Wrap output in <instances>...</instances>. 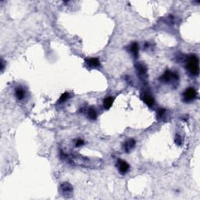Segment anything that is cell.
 Wrapping results in <instances>:
<instances>
[{"label":"cell","mask_w":200,"mask_h":200,"mask_svg":"<svg viewBox=\"0 0 200 200\" xmlns=\"http://www.w3.org/2000/svg\"><path fill=\"white\" fill-rule=\"evenodd\" d=\"M186 68L192 76H198L199 74V63L196 55H190L187 59Z\"/></svg>","instance_id":"cell-1"},{"label":"cell","mask_w":200,"mask_h":200,"mask_svg":"<svg viewBox=\"0 0 200 200\" xmlns=\"http://www.w3.org/2000/svg\"><path fill=\"white\" fill-rule=\"evenodd\" d=\"M160 80L163 83H169L171 81H177L179 80V76L175 72H172V71L167 70L164 72V74L160 77Z\"/></svg>","instance_id":"cell-2"},{"label":"cell","mask_w":200,"mask_h":200,"mask_svg":"<svg viewBox=\"0 0 200 200\" xmlns=\"http://www.w3.org/2000/svg\"><path fill=\"white\" fill-rule=\"evenodd\" d=\"M197 97V91L194 88H187L183 93V100L185 103H190L195 100Z\"/></svg>","instance_id":"cell-3"},{"label":"cell","mask_w":200,"mask_h":200,"mask_svg":"<svg viewBox=\"0 0 200 200\" xmlns=\"http://www.w3.org/2000/svg\"><path fill=\"white\" fill-rule=\"evenodd\" d=\"M60 189L62 195H63V196H70V195L72 194V192H73V187H72V185L70 183H68V182H64V183L62 184V185H60Z\"/></svg>","instance_id":"cell-4"},{"label":"cell","mask_w":200,"mask_h":200,"mask_svg":"<svg viewBox=\"0 0 200 200\" xmlns=\"http://www.w3.org/2000/svg\"><path fill=\"white\" fill-rule=\"evenodd\" d=\"M117 167L121 174H125L128 172L130 169V165L125 160H118L117 163Z\"/></svg>","instance_id":"cell-5"},{"label":"cell","mask_w":200,"mask_h":200,"mask_svg":"<svg viewBox=\"0 0 200 200\" xmlns=\"http://www.w3.org/2000/svg\"><path fill=\"white\" fill-rule=\"evenodd\" d=\"M136 70L137 74L141 79H145L147 77V68L143 63H138L136 65Z\"/></svg>","instance_id":"cell-6"},{"label":"cell","mask_w":200,"mask_h":200,"mask_svg":"<svg viewBox=\"0 0 200 200\" xmlns=\"http://www.w3.org/2000/svg\"><path fill=\"white\" fill-rule=\"evenodd\" d=\"M136 142L134 138H130L126 141L123 144V149L124 152H130L134 147H135Z\"/></svg>","instance_id":"cell-7"},{"label":"cell","mask_w":200,"mask_h":200,"mask_svg":"<svg viewBox=\"0 0 200 200\" xmlns=\"http://www.w3.org/2000/svg\"><path fill=\"white\" fill-rule=\"evenodd\" d=\"M85 64L88 68H96L100 66V61L98 58H88L85 60Z\"/></svg>","instance_id":"cell-8"},{"label":"cell","mask_w":200,"mask_h":200,"mask_svg":"<svg viewBox=\"0 0 200 200\" xmlns=\"http://www.w3.org/2000/svg\"><path fill=\"white\" fill-rule=\"evenodd\" d=\"M142 101L149 107H151L154 104V99L149 93H143L142 94Z\"/></svg>","instance_id":"cell-9"},{"label":"cell","mask_w":200,"mask_h":200,"mask_svg":"<svg viewBox=\"0 0 200 200\" xmlns=\"http://www.w3.org/2000/svg\"><path fill=\"white\" fill-rule=\"evenodd\" d=\"M86 116L89 120L95 121L97 118V112L93 107H90L86 109Z\"/></svg>","instance_id":"cell-10"},{"label":"cell","mask_w":200,"mask_h":200,"mask_svg":"<svg viewBox=\"0 0 200 200\" xmlns=\"http://www.w3.org/2000/svg\"><path fill=\"white\" fill-rule=\"evenodd\" d=\"M128 50H129L130 53L134 56V57H137L138 56V50H139V47H138V43L137 42H133L132 44H131L128 48Z\"/></svg>","instance_id":"cell-11"},{"label":"cell","mask_w":200,"mask_h":200,"mask_svg":"<svg viewBox=\"0 0 200 200\" xmlns=\"http://www.w3.org/2000/svg\"><path fill=\"white\" fill-rule=\"evenodd\" d=\"M15 96L18 100H22L25 97V91L22 87H17L15 89Z\"/></svg>","instance_id":"cell-12"},{"label":"cell","mask_w":200,"mask_h":200,"mask_svg":"<svg viewBox=\"0 0 200 200\" xmlns=\"http://www.w3.org/2000/svg\"><path fill=\"white\" fill-rule=\"evenodd\" d=\"M113 101H114L113 97H111V96H108V97H106V99H104V101H103V106H104L105 109H110L113 103Z\"/></svg>","instance_id":"cell-13"},{"label":"cell","mask_w":200,"mask_h":200,"mask_svg":"<svg viewBox=\"0 0 200 200\" xmlns=\"http://www.w3.org/2000/svg\"><path fill=\"white\" fill-rule=\"evenodd\" d=\"M69 98H70V93L68 92L63 93V94H62V96H60V99H59V103H64V102H66Z\"/></svg>","instance_id":"cell-14"},{"label":"cell","mask_w":200,"mask_h":200,"mask_svg":"<svg viewBox=\"0 0 200 200\" xmlns=\"http://www.w3.org/2000/svg\"><path fill=\"white\" fill-rule=\"evenodd\" d=\"M165 113H166V109L161 108V109H158V111H157V115H158L159 117L162 118L163 117H164V114H165Z\"/></svg>","instance_id":"cell-15"},{"label":"cell","mask_w":200,"mask_h":200,"mask_svg":"<svg viewBox=\"0 0 200 200\" xmlns=\"http://www.w3.org/2000/svg\"><path fill=\"white\" fill-rule=\"evenodd\" d=\"M84 144V140L80 138L76 141V142H75V146H76V147H81V146H82Z\"/></svg>","instance_id":"cell-16"},{"label":"cell","mask_w":200,"mask_h":200,"mask_svg":"<svg viewBox=\"0 0 200 200\" xmlns=\"http://www.w3.org/2000/svg\"><path fill=\"white\" fill-rule=\"evenodd\" d=\"M175 142H176V143H177V145H178V146H180V145H181V143H182L181 138V136L179 135V134H177V135H176Z\"/></svg>","instance_id":"cell-17"}]
</instances>
